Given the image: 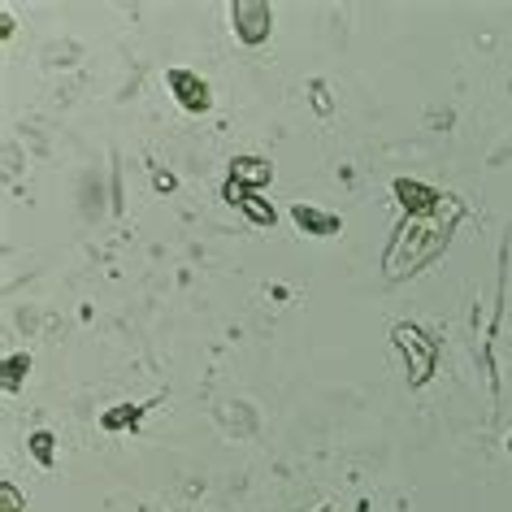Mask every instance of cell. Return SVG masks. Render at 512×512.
I'll return each instance as SVG.
<instances>
[{
	"mask_svg": "<svg viewBox=\"0 0 512 512\" xmlns=\"http://www.w3.org/2000/svg\"><path fill=\"white\" fill-rule=\"evenodd\" d=\"M31 452L40 456V465H53V434H35V439H31Z\"/></svg>",
	"mask_w": 512,
	"mask_h": 512,
	"instance_id": "cell-9",
	"label": "cell"
},
{
	"mask_svg": "<svg viewBox=\"0 0 512 512\" xmlns=\"http://www.w3.org/2000/svg\"><path fill=\"white\" fill-rule=\"evenodd\" d=\"M243 213H248L252 222H261V226H274V209H270V204H256L252 196L243 200Z\"/></svg>",
	"mask_w": 512,
	"mask_h": 512,
	"instance_id": "cell-8",
	"label": "cell"
},
{
	"mask_svg": "<svg viewBox=\"0 0 512 512\" xmlns=\"http://www.w3.org/2000/svg\"><path fill=\"white\" fill-rule=\"evenodd\" d=\"M0 499H5V508L0 512H22V499H18V491L9 482H0Z\"/></svg>",
	"mask_w": 512,
	"mask_h": 512,
	"instance_id": "cell-10",
	"label": "cell"
},
{
	"mask_svg": "<svg viewBox=\"0 0 512 512\" xmlns=\"http://www.w3.org/2000/svg\"><path fill=\"white\" fill-rule=\"evenodd\" d=\"M395 196H400L408 209H413V217H417V213H434V209L443 204L439 191H430V187H421V183H408V178H400V183H395Z\"/></svg>",
	"mask_w": 512,
	"mask_h": 512,
	"instance_id": "cell-6",
	"label": "cell"
},
{
	"mask_svg": "<svg viewBox=\"0 0 512 512\" xmlns=\"http://www.w3.org/2000/svg\"><path fill=\"white\" fill-rule=\"evenodd\" d=\"M452 222L456 217H439V209L408 217V222L400 226V235L391 239L387 261H382L387 265V278H413L421 265H430L434 256L443 252L447 235H452Z\"/></svg>",
	"mask_w": 512,
	"mask_h": 512,
	"instance_id": "cell-1",
	"label": "cell"
},
{
	"mask_svg": "<svg viewBox=\"0 0 512 512\" xmlns=\"http://www.w3.org/2000/svg\"><path fill=\"white\" fill-rule=\"evenodd\" d=\"M296 222L309 230V235H335V230H339V217L317 213V209H309V204H296Z\"/></svg>",
	"mask_w": 512,
	"mask_h": 512,
	"instance_id": "cell-7",
	"label": "cell"
},
{
	"mask_svg": "<svg viewBox=\"0 0 512 512\" xmlns=\"http://www.w3.org/2000/svg\"><path fill=\"white\" fill-rule=\"evenodd\" d=\"M230 18H235V31L243 44H261L270 35V5H261V0H239L230 9Z\"/></svg>",
	"mask_w": 512,
	"mask_h": 512,
	"instance_id": "cell-3",
	"label": "cell"
},
{
	"mask_svg": "<svg viewBox=\"0 0 512 512\" xmlns=\"http://www.w3.org/2000/svg\"><path fill=\"white\" fill-rule=\"evenodd\" d=\"M170 87H174V96L183 100L187 109H196V113H204L213 105V96H209V83L204 79H196V74H187V70H174L170 74Z\"/></svg>",
	"mask_w": 512,
	"mask_h": 512,
	"instance_id": "cell-4",
	"label": "cell"
},
{
	"mask_svg": "<svg viewBox=\"0 0 512 512\" xmlns=\"http://www.w3.org/2000/svg\"><path fill=\"white\" fill-rule=\"evenodd\" d=\"M395 348L408 356V382H413V387H421V382L434 374V361H439L434 343L421 335L417 326H395Z\"/></svg>",
	"mask_w": 512,
	"mask_h": 512,
	"instance_id": "cell-2",
	"label": "cell"
},
{
	"mask_svg": "<svg viewBox=\"0 0 512 512\" xmlns=\"http://www.w3.org/2000/svg\"><path fill=\"white\" fill-rule=\"evenodd\" d=\"M270 161H261V157H239L235 165H230V183L235 187H243L252 196V187H265L270 183Z\"/></svg>",
	"mask_w": 512,
	"mask_h": 512,
	"instance_id": "cell-5",
	"label": "cell"
}]
</instances>
